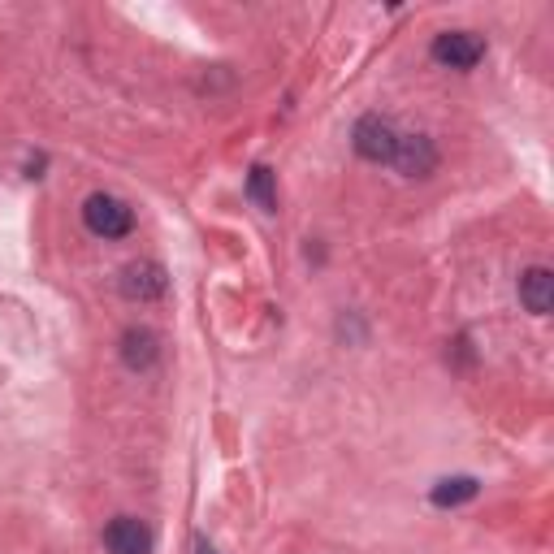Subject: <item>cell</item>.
<instances>
[{
  "label": "cell",
  "instance_id": "2",
  "mask_svg": "<svg viewBox=\"0 0 554 554\" xmlns=\"http://www.w3.org/2000/svg\"><path fill=\"white\" fill-rule=\"evenodd\" d=\"M351 143H355V152H360L364 161H373V165H390L394 148H399V130H394L390 117H381V113H364L360 122H355V130H351Z\"/></svg>",
  "mask_w": 554,
  "mask_h": 554
},
{
  "label": "cell",
  "instance_id": "9",
  "mask_svg": "<svg viewBox=\"0 0 554 554\" xmlns=\"http://www.w3.org/2000/svg\"><path fill=\"white\" fill-rule=\"evenodd\" d=\"M477 494H481L477 477H446L429 490V503L433 507H459V503H472Z\"/></svg>",
  "mask_w": 554,
  "mask_h": 554
},
{
  "label": "cell",
  "instance_id": "8",
  "mask_svg": "<svg viewBox=\"0 0 554 554\" xmlns=\"http://www.w3.org/2000/svg\"><path fill=\"white\" fill-rule=\"evenodd\" d=\"M122 360H126V368H135V373H148V368L161 360V342H156L152 329H143V325L126 329L122 334Z\"/></svg>",
  "mask_w": 554,
  "mask_h": 554
},
{
  "label": "cell",
  "instance_id": "4",
  "mask_svg": "<svg viewBox=\"0 0 554 554\" xmlns=\"http://www.w3.org/2000/svg\"><path fill=\"white\" fill-rule=\"evenodd\" d=\"M438 143H433L429 135H399V148H394L390 165L399 169L403 178H429L433 169H438Z\"/></svg>",
  "mask_w": 554,
  "mask_h": 554
},
{
  "label": "cell",
  "instance_id": "3",
  "mask_svg": "<svg viewBox=\"0 0 554 554\" xmlns=\"http://www.w3.org/2000/svg\"><path fill=\"white\" fill-rule=\"evenodd\" d=\"M433 61L446 65V70H472L485 57V39L477 31H442L433 39Z\"/></svg>",
  "mask_w": 554,
  "mask_h": 554
},
{
  "label": "cell",
  "instance_id": "6",
  "mask_svg": "<svg viewBox=\"0 0 554 554\" xmlns=\"http://www.w3.org/2000/svg\"><path fill=\"white\" fill-rule=\"evenodd\" d=\"M165 290H169V277L156 260H139V265H130L122 273V295L135 303H152V299H161Z\"/></svg>",
  "mask_w": 554,
  "mask_h": 554
},
{
  "label": "cell",
  "instance_id": "5",
  "mask_svg": "<svg viewBox=\"0 0 554 554\" xmlns=\"http://www.w3.org/2000/svg\"><path fill=\"white\" fill-rule=\"evenodd\" d=\"M152 546H156V533L139 516H117L104 529V550L109 554H152Z\"/></svg>",
  "mask_w": 554,
  "mask_h": 554
},
{
  "label": "cell",
  "instance_id": "1",
  "mask_svg": "<svg viewBox=\"0 0 554 554\" xmlns=\"http://www.w3.org/2000/svg\"><path fill=\"white\" fill-rule=\"evenodd\" d=\"M83 226L96 234V239H126L130 230H135V213H130V204H122L117 195H87L83 200Z\"/></svg>",
  "mask_w": 554,
  "mask_h": 554
},
{
  "label": "cell",
  "instance_id": "11",
  "mask_svg": "<svg viewBox=\"0 0 554 554\" xmlns=\"http://www.w3.org/2000/svg\"><path fill=\"white\" fill-rule=\"evenodd\" d=\"M200 554H217V550H208V546H204V550H200Z\"/></svg>",
  "mask_w": 554,
  "mask_h": 554
},
{
  "label": "cell",
  "instance_id": "7",
  "mask_svg": "<svg viewBox=\"0 0 554 554\" xmlns=\"http://www.w3.org/2000/svg\"><path fill=\"white\" fill-rule=\"evenodd\" d=\"M520 303L533 316H550L554 308V273L546 265H533L520 273Z\"/></svg>",
  "mask_w": 554,
  "mask_h": 554
},
{
  "label": "cell",
  "instance_id": "10",
  "mask_svg": "<svg viewBox=\"0 0 554 554\" xmlns=\"http://www.w3.org/2000/svg\"><path fill=\"white\" fill-rule=\"evenodd\" d=\"M247 195L256 200L260 213H277V187H273V169L269 165H256L247 174Z\"/></svg>",
  "mask_w": 554,
  "mask_h": 554
}]
</instances>
